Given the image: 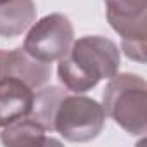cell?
Returning <instances> with one entry per match:
<instances>
[{"instance_id": "cell-7", "label": "cell", "mask_w": 147, "mask_h": 147, "mask_svg": "<svg viewBox=\"0 0 147 147\" xmlns=\"http://www.w3.org/2000/svg\"><path fill=\"white\" fill-rule=\"evenodd\" d=\"M35 100L33 88L18 78L0 80V128L30 116Z\"/></svg>"}, {"instance_id": "cell-8", "label": "cell", "mask_w": 147, "mask_h": 147, "mask_svg": "<svg viewBox=\"0 0 147 147\" xmlns=\"http://www.w3.org/2000/svg\"><path fill=\"white\" fill-rule=\"evenodd\" d=\"M36 19L33 0H9L0 5V36L12 38L23 35Z\"/></svg>"}, {"instance_id": "cell-6", "label": "cell", "mask_w": 147, "mask_h": 147, "mask_svg": "<svg viewBox=\"0 0 147 147\" xmlns=\"http://www.w3.org/2000/svg\"><path fill=\"white\" fill-rule=\"evenodd\" d=\"M50 64L33 59L23 47H18L14 50L0 49V80L18 78L35 90L42 88L50 80Z\"/></svg>"}, {"instance_id": "cell-4", "label": "cell", "mask_w": 147, "mask_h": 147, "mask_svg": "<svg viewBox=\"0 0 147 147\" xmlns=\"http://www.w3.org/2000/svg\"><path fill=\"white\" fill-rule=\"evenodd\" d=\"M106 18L121 36L125 55L140 64L147 49V0H104Z\"/></svg>"}, {"instance_id": "cell-9", "label": "cell", "mask_w": 147, "mask_h": 147, "mask_svg": "<svg viewBox=\"0 0 147 147\" xmlns=\"http://www.w3.org/2000/svg\"><path fill=\"white\" fill-rule=\"evenodd\" d=\"M0 140L4 145H49L59 144L45 137V128L31 116L19 118L0 131Z\"/></svg>"}, {"instance_id": "cell-1", "label": "cell", "mask_w": 147, "mask_h": 147, "mask_svg": "<svg viewBox=\"0 0 147 147\" xmlns=\"http://www.w3.org/2000/svg\"><path fill=\"white\" fill-rule=\"evenodd\" d=\"M121 64L119 47L106 36H83L73 42L69 52L59 61L57 76L64 88L85 94L100 80L113 78Z\"/></svg>"}, {"instance_id": "cell-10", "label": "cell", "mask_w": 147, "mask_h": 147, "mask_svg": "<svg viewBox=\"0 0 147 147\" xmlns=\"http://www.w3.org/2000/svg\"><path fill=\"white\" fill-rule=\"evenodd\" d=\"M66 94L67 90L61 87H45L35 95L30 116L35 121H38L45 128V131H54V113Z\"/></svg>"}, {"instance_id": "cell-11", "label": "cell", "mask_w": 147, "mask_h": 147, "mask_svg": "<svg viewBox=\"0 0 147 147\" xmlns=\"http://www.w3.org/2000/svg\"><path fill=\"white\" fill-rule=\"evenodd\" d=\"M9 2V0H0V5H2V4H7Z\"/></svg>"}, {"instance_id": "cell-2", "label": "cell", "mask_w": 147, "mask_h": 147, "mask_svg": "<svg viewBox=\"0 0 147 147\" xmlns=\"http://www.w3.org/2000/svg\"><path fill=\"white\" fill-rule=\"evenodd\" d=\"M102 107L130 135H144L147 131V83L133 73H121L106 85L102 92Z\"/></svg>"}, {"instance_id": "cell-3", "label": "cell", "mask_w": 147, "mask_h": 147, "mask_svg": "<svg viewBox=\"0 0 147 147\" xmlns=\"http://www.w3.org/2000/svg\"><path fill=\"white\" fill-rule=\"evenodd\" d=\"M106 111L97 100L82 94H66L54 113V131L67 142H90L99 137Z\"/></svg>"}, {"instance_id": "cell-5", "label": "cell", "mask_w": 147, "mask_h": 147, "mask_svg": "<svg viewBox=\"0 0 147 147\" xmlns=\"http://www.w3.org/2000/svg\"><path fill=\"white\" fill-rule=\"evenodd\" d=\"M75 42V30L67 16L61 12L49 14L30 26L23 49L40 62L61 61Z\"/></svg>"}]
</instances>
